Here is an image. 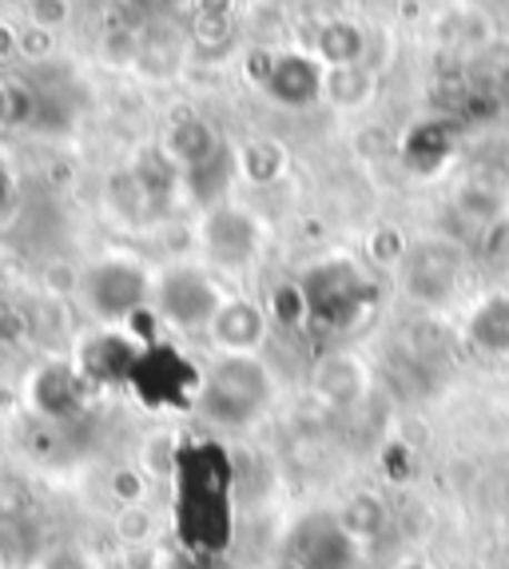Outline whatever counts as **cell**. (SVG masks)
Here are the masks:
<instances>
[{
  "instance_id": "obj_8",
  "label": "cell",
  "mask_w": 509,
  "mask_h": 569,
  "mask_svg": "<svg viewBox=\"0 0 509 569\" xmlns=\"http://www.w3.org/2000/svg\"><path fill=\"white\" fill-rule=\"evenodd\" d=\"M219 307L223 299L199 271H176L160 283V311L180 331H208Z\"/></svg>"
},
{
  "instance_id": "obj_12",
  "label": "cell",
  "mask_w": 509,
  "mask_h": 569,
  "mask_svg": "<svg viewBox=\"0 0 509 569\" xmlns=\"http://www.w3.org/2000/svg\"><path fill=\"white\" fill-rule=\"evenodd\" d=\"M470 347L486 359H509V299L498 295L470 319Z\"/></svg>"
},
{
  "instance_id": "obj_13",
  "label": "cell",
  "mask_w": 509,
  "mask_h": 569,
  "mask_svg": "<svg viewBox=\"0 0 509 569\" xmlns=\"http://www.w3.org/2000/svg\"><path fill=\"white\" fill-rule=\"evenodd\" d=\"M108 493L116 498V506H143L148 498V475H140L136 466H120L108 475Z\"/></svg>"
},
{
  "instance_id": "obj_9",
  "label": "cell",
  "mask_w": 509,
  "mask_h": 569,
  "mask_svg": "<svg viewBox=\"0 0 509 569\" xmlns=\"http://www.w3.org/2000/svg\"><path fill=\"white\" fill-rule=\"evenodd\" d=\"M84 379L72 362L64 367H44L32 382V410L48 422H72L80 410H84Z\"/></svg>"
},
{
  "instance_id": "obj_3",
  "label": "cell",
  "mask_w": 509,
  "mask_h": 569,
  "mask_svg": "<svg viewBox=\"0 0 509 569\" xmlns=\"http://www.w3.org/2000/svg\"><path fill=\"white\" fill-rule=\"evenodd\" d=\"M128 390H136V399L151 410H196L203 370L183 359L176 347H143Z\"/></svg>"
},
{
  "instance_id": "obj_1",
  "label": "cell",
  "mask_w": 509,
  "mask_h": 569,
  "mask_svg": "<svg viewBox=\"0 0 509 569\" xmlns=\"http://www.w3.org/2000/svg\"><path fill=\"white\" fill-rule=\"evenodd\" d=\"M176 533L199 558H219L236 533V462L219 442L199 438L171 458Z\"/></svg>"
},
{
  "instance_id": "obj_2",
  "label": "cell",
  "mask_w": 509,
  "mask_h": 569,
  "mask_svg": "<svg viewBox=\"0 0 509 569\" xmlns=\"http://www.w3.org/2000/svg\"><path fill=\"white\" fill-rule=\"evenodd\" d=\"M275 379L255 355H223L203 370L196 415L216 430H247L271 410Z\"/></svg>"
},
{
  "instance_id": "obj_14",
  "label": "cell",
  "mask_w": 509,
  "mask_h": 569,
  "mask_svg": "<svg viewBox=\"0 0 509 569\" xmlns=\"http://www.w3.org/2000/svg\"><path fill=\"white\" fill-rule=\"evenodd\" d=\"M342 522H347V530L362 541L367 533L382 530V506H378V498H367V493H359V498L350 502V510L342 513Z\"/></svg>"
},
{
  "instance_id": "obj_11",
  "label": "cell",
  "mask_w": 509,
  "mask_h": 569,
  "mask_svg": "<svg viewBox=\"0 0 509 569\" xmlns=\"http://www.w3.org/2000/svg\"><path fill=\"white\" fill-rule=\"evenodd\" d=\"M203 239H208V251L219 263L239 267L255 251V223L239 211H219V216H211Z\"/></svg>"
},
{
  "instance_id": "obj_4",
  "label": "cell",
  "mask_w": 509,
  "mask_h": 569,
  "mask_svg": "<svg viewBox=\"0 0 509 569\" xmlns=\"http://www.w3.org/2000/svg\"><path fill=\"white\" fill-rule=\"evenodd\" d=\"M302 307L315 323L330 327V331H350L355 319L370 307V283L362 279L359 267L335 263L315 271L307 283L299 287Z\"/></svg>"
},
{
  "instance_id": "obj_7",
  "label": "cell",
  "mask_w": 509,
  "mask_h": 569,
  "mask_svg": "<svg viewBox=\"0 0 509 569\" xmlns=\"http://www.w3.org/2000/svg\"><path fill=\"white\" fill-rule=\"evenodd\" d=\"M143 347L132 339H123L116 331H104L88 339L80 351H76L72 367L80 370L88 390H108V387H132L136 362H140Z\"/></svg>"
},
{
  "instance_id": "obj_10",
  "label": "cell",
  "mask_w": 509,
  "mask_h": 569,
  "mask_svg": "<svg viewBox=\"0 0 509 569\" xmlns=\"http://www.w3.org/2000/svg\"><path fill=\"white\" fill-rule=\"evenodd\" d=\"M211 339L223 355H255V347L263 342L267 335V319L259 315V307L251 303H223L211 319Z\"/></svg>"
},
{
  "instance_id": "obj_5",
  "label": "cell",
  "mask_w": 509,
  "mask_h": 569,
  "mask_svg": "<svg viewBox=\"0 0 509 569\" xmlns=\"http://www.w3.org/2000/svg\"><path fill=\"white\" fill-rule=\"evenodd\" d=\"M362 541L347 530L342 513H307L287 538V558L295 569H355Z\"/></svg>"
},
{
  "instance_id": "obj_17",
  "label": "cell",
  "mask_w": 509,
  "mask_h": 569,
  "mask_svg": "<svg viewBox=\"0 0 509 569\" xmlns=\"http://www.w3.org/2000/svg\"><path fill=\"white\" fill-rule=\"evenodd\" d=\"M395 569H435V566H430V561H422V558H402Z\"/></svg>"
},
{
  "instance_id": "obj_6",
  "label": "cell",
  "mask_w": 509,
  "mask_h": 569,
  "mask_svg": "<svg viewBox=\"0 0 509 569\" xmlns=\"http://www.w3.org/2000/svg\"><path fill=\"white\" fill-rule=\"evenodd\" d=\"M84 299L100 319L123 323L148 303V276L128 259H104L84 276Z\"/></svg>"
},
{
  "instance_id": "obj_15",
  "label": "cell",
  "mask_w": 509,
  "mask_h": 569,
  "mask_svg": "<svg viewBox=\"0 0 509 569\" xmlns=\"http://www.w3.org/2000/svg\"><path fill=\"white\" fill-rule=\"evenodd\" d=\"M156 530V518H151L148 506H120L116 513V533H120L128 546H143Z\"/></svg>"
},
{
  "instance_id": "obj_18",
  "label": "cell",
  "mask_w": 509,
  "mask_h": 569,
  "mask_svg": "<svg viewBox=\"0 0 509 569\" xmlns=\"http://www.w3.org/2000/svg\"><path fill=\"white\" fill-rule=\"evenodd\" d=\"M0 569H4V550H0Z\"/></svg>"
},
{
  "instance_id": "obj_16",
  "label": "cell",
  "mask_w": 509,
  "mask_h": 569,
  "mask_svg": "<svg viewBox=\"0 0 509 569\" xmlns=\"http://www.w3.org/2000/svg\"><path fill=\"white\" fill-rule=\"evenodd\" d=\"M481 569H509V541H490L481 553Z\"/></svg>"
}]
</instances>
